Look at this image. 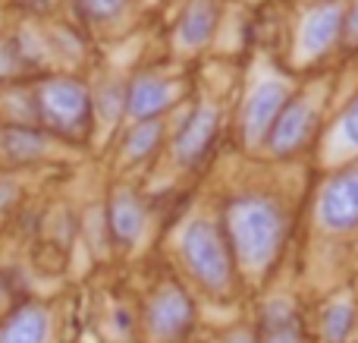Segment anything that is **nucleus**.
<instances>
[{
  "instance_id": "obj_11",
  "label": "nucleus",
  "mask_w": 358,
  "mask_h": 343,
  "mask_svg": "<svg viewBox=\"0 0 358 343\" xmlns=\"http://www.w3.org/2000/svg\"><path fill=\"white\" fill-rule=\"evenodd\" d=\"M107 220H110V233L117 243L132 246L142 233L145 224V211H142V202L129 192V189H117L110 199V211H107Z\"/></svg>"
},
{
  "instance_id": "obj_7",
  "label": "nucleus",
  "mask_w": 358,
  "mask_h": 343,
  "mask_svg": "<svg viewBox=\"0 0 358 343\" xmlns=\"http://www.w3.org/2000/svg\"><path fill=\"white\" fill-rule=\"evenodd\" d=\"M176 98V88L161 76H138L132 79L129 92H126V113L136 123L145 120H157V113H164Z\"/></svg>"
},
{
  "instance_id": "obj_12",
  "label": "nucleus",
  "mask_w": 358,
  "mask_h": 343,
  "mask_svg": "<svg viewBox=\"0 0 358 343\" xmlns=\"http://www.w3.org/2000/svg\"><path fill=\"white\" fill-rule=\"evenodd\" d=\"M214 4L210 0H192L189 6H185L182 19H179V29H176V44L185 50H195L201 48L204 41L210 38V31H214Z\"/></svg>"
},
{
  "instance_id": "obj_14",
  "label": "nucleus",
  "mask_w": 358,
  "mask_h": 343,
  "mask_svg": "<svg viewBox=\"0 0 358 343\" xmlns=\"http://www.w3.org/2000/svg\"><path fill=\"white\" fill-rule=\"evenodd\" d=\"M261 343H302V328L289 302H271L264 309V334Z\"/></svg>"
},
{
  "instance_id": "obj_15",
  "label": "nucleus",
  "mask_w": 358,
  "mask_h": 343,
  "mask_svg": "<svg viewBox=\"0 0 358 343\" xmlns=\"http://www.w3.org/2000/svg\"><path fill=\"white\" fill-rule=\"evenodd\" d=\"M355 321V309L349 302H334V306L324 312V340L327 343H346L349 331H352Z\"/></svg>"
},
{
  "instance_id": "obj_6",
  "label": "nucleus",
  "mask_w": 358,
  "mask_h": 343,
  "mask_svg": "<svg viewBox=\"0 0 358 343\" xmlns=\"http://www.w3.org/2000/svg\"><path fill=\"white\" fill-rule=\"evenodd\" d=\"M286 107V88L280 82H261L252 88L242 111V130H245L248 142H258L271 132V126L277 123L280 111Z\"/></svg>"
},
{
  "instance_id": "obj_8",
  "label": "nucleus",
  "mask_w": 358,
  "mask_h": 343,
  "mask_svg": "<svg viewBox=\"0 0 358 343\" xmlns=\"http://www.w3.org/2000/svg\"><path fill=\"white\" fill-rule=\"evenodd\" d=\"M308 126H311L308 101H305V98L286 101V107L280 111L277 123H273L271 132H267V148H271L273 155H289V151H296L299 145L305 142Z\"/></svg>"
},
{
  "instance_id": "obj_1",
  "label": "nucleus",
  "mask_w": 358,
  "mask_h": 343,
  "mask_svg": "<svg viewBox=\"0 0 358 343\" xmlns=\"http://www.w3.org/2000/svg\"><path fill=\"white\" fill-rule=\"evenodd\" d=\"M236 258L245 268H264L283 243V218L267 199H239L227 214Z\"/></svg>"
},
{
  "instance_id": "obj_2",
  "label": "nucleus",
  "mask_w": 358,
  "mask_h": 343,
  "mask_svg": "<svg viewBox=\"0 0 358 343\" xmlns=\"http://www.w3.org/2000/svg\"><path fill=\"white\" fill-rule=\"evenodd\" d=\"M182 258L208 290H227L233 265L220 230L210 220H192L182 233Z\"/></svg>"
},
{
  "instance_id": "obj_3",
  "label": "nucleus",
  "mask_w": 358,
  "mask_h": 343,
  "mask_svg": "<svg viewBox=\"0 0 358 343\" xmlns=\"http://www.w3.org/2000/svg\"><path fill=\"white\" fill-rule=\"evenodd\" d=\"M88 88L76 79H50L38 92V107L41 120L54 130H76L88 117Z\"/></svg>"
},
{
  "instance_id": "obj_4",
  "label": "nucleus",
  "mask_w": 358,
  "mask_h": 343,
  "mask_svg": "<svg viewBox=\"0 0 358 343\" xmlns=\"http://www.w3.org/2000/svg\"><path fill=\"white\" fill-rule=\"evenodd\" d=\"M192 321V302L179 287H161L148 300L145 328L155 340H176L185 334Z\"/></svg>"
},
{
  "instance_id": "obj_5",
  "label": "nucleus",
  "mask_w": 358,
  "mask_h": 343,
  "mask_svg": "<svg viewBox=\"0 0 358 343\" xmlns=\"http://www.w3.org/2000/svg\"><path fill=\"white\" fill-rule=\"evenodd\" d=\"M321 224L330 230L358 227V170L334 176L321 192Z\"/></svg>"
},
{
  "instance_id": "obj_17",
  "label": "nucleus",
  "mask_w": 358,
  "mask_h": 343,
  "mask_svg": "<svg viewBox=\"0 0 358 343\" xmlns=\"http://www.w3.org/2000/svg\"><path fill=\"white\" fill-rule=\"evenodd\" d=\"M6 151L16 161H31L44 151V139L31 130H10L6 132Z\"/></svg>"
},
{
  "instance_id": "obj_18",
  "label": "nucleus",
  "mask_w": 358,
  "mask_h": 343,
  "mask_svg": "<svg viewBox=\"0 0 358 343\" xmlns=\"http://www.w3.org/2000/svg\"><path fill=\"white\" fill-rule=\"evenodd\" d=\"M123 4H126V0H82L85 13H88V16H94V19H110V16H117V13L123 10Z\"/></svg>"
},
{
  "instance_id": "obj_23",
  "label": "nucleus",
  "mask_w": 358,
  "mask_h": 343,
  "mask_svg": "<svg viewBox=\"0 0 358 343\" xmlns=\"http://www.w3.org/2000/svg\"><path fill=\"white\" fill-rule=\"evenodd\" d=\"M6 302V293H3V284H0V306H3Z\"/></svg>"
},
{
  "instance_id": "obj_10",
  "label": "nucleus",
  "mask_w": 358,
  "mask_h": 343,
  "mask_svg": "<svg viewBox=\"0 0 358 343\" xmlns=\"http://www.w3.org/2000/svg\"><path fill=\"white\" fill-rule=\"evenodd\" d=\"M340 25H343L340 4H321L317 10H311L302 25V50L311 57L324 54L334 44V38L340 35Z\"/></svg>"
},
{
  "instance_id": "obj_21",
  "label": "nucleus",
  "mask_w": 358,
  "mask_h": 343,
  "mask_svg": "<svg viewBox=\"0 0 358 343\" xmlns=\"http://www.w3.org/2000/svg\"><path fill=\"white\" fill-rule=\"evenodd\" d=\"M346 29H349V35H352V38H358V4L352 6V13H349V25H346Z\"/></svg>"
},
{
  "instance_id": "obj_19",
  "label": "nucleus",
  "mask_w": 358,
  "mask_h": 343,
  "mask_svg": "<svg viewBox=\"0 0 358 343\" xmlns=\"http://www.w3.org/2000/svg\"><path fill=\"white\" fill-rule=\"evenodd\" d=\"M343 136H346L349 145L358 148V101L346 111V117H343Z\"/></svg>"
},
{
  "instance_id": "obj_20",
  "label": "nucleus",
  "mask_w": 358,
  "mask_h": 343,
  "mask_svg": "<svg viewBox=\"0 0 358 343\" xmlns=\"http://www.w3.org/2000/svg\"><path fill=\"white\" fill-rule=\"evenodd\" d=\"M13 69H16V60H13V50L6 48L3 41H0V79H3V76H10Z\"/></svg>"
},
{
  "instance_id": "obj_13",
  "label": "nucleus",
  "mask_w": 358,
  "mask_h": 343,
  "mask_svg": "<svg viewBox=\"0 0 358 343\" xmlns=\"http://www.w3.org/2000/svg\"><path fill=\"white\" fill-rule=\"evenodd\" d=\"M44 340H48V315L35 306L16 312L0 328V343H44Z\"/></svg>"
},
{
  "instance_id": "obj_16",
  "label": "nucleus",
  "mask_w": 358,
  "mask_h": 343,
  "mask_svg": "<svg viewBox=\"0 0 358 343\" xmlns=\"http://www.w3.org/2000/svg\"><path fill=\"white\" fill-rule=\"evenodd\" d=\"M161 139V120H145L126 139V161H138V158H148V151L157 145Z\"/></svg>"
},
{
  "instance_id": "obj_24",
  "label": "nucleus",
  "mask_w": 358,
  "mask_h": 343,
  "mask_svg": "<svg viewBox=\"0 0 358 343\" xmlns=\"http://www.w3.org/2000/svg\"><path fill=\"white\" fill-rule=\"evenodd\" d=\"M0 139H3V130H0Z\"/></svg>"
},
{
  "instance_id": "obj_9",
  "label": "nucleus",
  "mask_w": 358,
  "mask_h": 343,
  "mask_svg": "<svg viewBox=\"0 0 358 343\" xmlns=\"http://www.w3.org/2000/svg\"><path fill=\"white\" fill-rule=\"evenodd\" d=\"M214 132H217V111L208 104L198 107L182 123V130H179V136H176V158L182 164L198 161V158L204 155V148L210 145Z\"/></svg>"
},
{
  "instance_id": "obj_22",
  "label": "nucleus",
  "mask_w": 358,
  "mask_h": 343,
  "mask_svg": "<svg viewBox=\"0 0 358 343\" xmlns=\"http://www.w3.org/2000/svg\"><path fill=\"white\" fill-rule=\"evenodd\" d=\"M223 343H252V337H248V334H233V337H227V340H223Z\"/></svg>"
}]
</instances>
